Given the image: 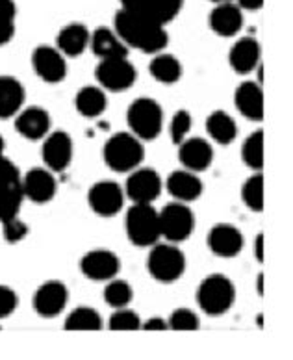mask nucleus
<instances>
[{
  "label": "nucleus",
  "mask_w": 293,
  "mask_h": 360,
  "mask_svg": "<svg viewBox=\"0 0 293 360\" xmlns=\"http://www.w3.org/2000/svg\"><path fill=\"white\" fill-rule=\"evenodd\" d=\"M72 160V139L67 132H48L43 143V162L52 173L67 169Z\"/></svg>",
  "instance_id": "nucleus-15"
},
{
  "label": "nucleus",
  "mask_w": 293,
  "mask_h": 360,
  "mask_svg": "<svg viewBox=\"0 0 293 360\" xmlns=\"http://www.w3.org/2000/svg\"><path fill=\"white\" fill-rule=\"evenodd\" d=\"M74 106L84 117H98L108 106L106 93L97 86H86L78 91L77 98H74Z\"/></svg>",
  "instance_id": "nucleus-27"
},
{
  "label": "nucleus",
  "mask_w": 293,
  "mask_h": 360,
  "mask_svg": "<svg viewBox=\"0 0 293 360\" xmlns=\"http://www.w3.org/2000/svg\"><path fill=\"white\" fill-rule=\"evenodd\" d=\"M126 119H129L132 134L141 141L158 138L162 127H164V113H162L159 104L147 97L138 98L130 104Z\"/></svg>",
  "instance_id": "nucleus-5"
},
{
  "label": "nucleus",
  "mask_w": 293,
  "mask_h": 360,
  "mask_svg": "<svg viewBox=\"0 0 293 360\" xmlns=\"http://www.w3.org/2000/svg\"><path fill=\"white\" fill-rule=\"evenodd\" d=\"M208 245L217 257L232 258L243 248V234L232 225H216L208 234Z\"/></svg>",
  "instance_id": "nucleus-17"
},
{
  "label": "nucleus",
  "mask_w": 293,
  "mask_h": 360,
  "mask_svg": "<svg viewBox=\"0 0 293 360\" xmlns=\"http://www.w3.org/2000/svg\"><path fill=\"white\" fill-rule=\"evenodd\" d=\"M178 158L184 164V169H190L193 173L204 171L214 160V150L211 145L202 138L184 139L178 150Z\"/></svg>",
  "instance_id": "nucleus-20"
},
{
  "label": "nucleus",
  "mask_w": 293,
  "mask_h": 360,
  "mask_svg": "<svg viewBox=\"0 0 293 360\" xmlns=\"http://www.w3.org/2000/svg\"><path fill=\"white\" fill-rule=\"evenodd\" d=\"M214 2H217V4H219V2H230V0H214Z\"/></svg>",
  "instance_id": "nucleus-44"
},
{
  "label": "nucleus",
  "mask_w": 293,
  "mask_h": 360,
  "mask_svg": "<svg viewBox=\"0 0 293 360\" xmlns=\"http://www.w3.org/2000/svg\"><path fill=\"white\" fill-rule=\"evenodd\" d=\"M162 186H164L162 176L155 169L136 167L134 171H130L124 193L138 205H152L162 193Z\"/></svg>",
  "instance_id": "nucleus-9"
},
{
  "label": "nucleus",
  "mask_w": 293,
  "mask_h": 360,
  "mask_svg": "<svg viewBox=\"0 0 293 360\" xmlns=\"http://www.w3.org/2000/svg\"><path fill=\"white\" fill-rule=\"evenodd\" d=\"M89 46L95 52V56H98L100 60L129 56V46L121 41V37L115 34V30H110L104 26L93 32L91 37H89Z\"/></svg>",
  "instance_id": "nucleus-22"
},
{
  "label": "nucleus",
  "mask_w": 293,
  "mask_h": 360,
  "mask_svg": "<svg viewBox=\"0 0 293 360\" xmlns=\"http://www.w3.org/2000/svg\"><path fill=\"white\" fill-rule=\"evenodd\" d=\"M108 325L112 330H136L141 329V319L134 310L124 307V309H115V312L110 316Z\"/></svg>",
  "instance_id": "nucleus-35"
},
{
  "label": "nucleus",
  "mask_w": 293,
  "mask_h": 360,
  "mask_svg": "<svg viewBox=\"0 0 293 360\" xmlns=\"http://www.w3.org/2000/svg\"><path fill=\"white\" fill-rule=\"evenodd\" d=\"M191 130V115L190 112H185V110H181V112H176L171 119V139H173V143L181 145L182 141L185 139L188 132Z\"/></svg>",
  "instance_id": "nucleus-36"
},
{
  "label": "nucleus",
  "mask_w": 293,
  "mask_h": 360,
  "mask_svg": "<svg viewBox=\"0 0 293 360\" xmlns=\"http://www.w3.org/2000/svg\"><path fill=\"white\" fill-rule=\"evenodd\" d=\"M159 217V234L167 238L171 243L184 242L190 238L195 226V217L193 212L188 208L185 202L175 201L167 205L162 212H158Z\"/></svg>",
  "instance_id": "nucleus-7"
},
{
  "label": "nucleus",
  "mask_w": 293,
  "mask_h": 360,
  "mask_svg": "<svg viewBox=\"0 0 293 360\" xmlns=\"http://www.w3.org/2000/svg\"><path fill=\"white\" fill-rule=\"evenodd\" d=\"M67 297L69 292L65 284L60 281H46L34 295V307L37 314L43 318H56L67 307Z\"/></svg>",
  "instance_id": "nucleus-13"
},
{
  "label": "nucleus",
  "mask_w": 293,
  "mask_h": 360,
  "mask_svg": "<svg viewBox=\"0 0 293 360\" xmlns=\"http://www.w3.org/2000/svg\"><path fill=\"white\" fill-rule=\"evenodd\" d=\"M89 34L88 26L80 22H71L63 26L56 37V49L62 52L63 56H80L89 46Z\"/></svg>",
  "instance_id": "nucleus-23"
},
{
  "label": "nucleus",
  "mask_w": 293,
  "mask_h": 360,
  "mask_svg": "<svg viewBox=\"0 0 293 360\" xmlns=\"http://www.w3.org/2000/svg\"><path fill=\"white\" fill-rule=\"evenodd\" d=\"M17 130L26 139H43L51 132V115L39 106H30L17 113Z\"/></svg>",
  "instance_id": "nucleus-18"
},
{
  "label": "nucleus",
  "mask_w": 293,
  "mask_h": 360,
  "mask_svg": "<svg viewBox=\"0 0 293 360\" xmlns=\"http://www.w3.org/2000/svg\"><path fill=\"white\" fill-rule=\"evenodd\" d=\"M234 297H236L234 284L225 275L206 277L197 290L199 307L210 316H219L226 312L234 304Z\"/></svg>",
  "instance_id": "nucleus-3"
},
{
  "label": "nucleus",
  "mask_w": 293,
  "mask_h": 360,
  "mask_svg": "<svg viewBox=\"0 0 293 360\" xmlns=\"http://www.w3.org/2000/svg\"><path fill=\"white\" fill-rule=\"evenodd\" d=\"M242 156L245 160V164L252 169H262L263 165V134L262 130L258 132H252L245 143H243Z\"/></svg>",
  "instance_id": "nucleus-33"
},
{
  "label": "nucleus",
  "mask_w": 293,
  "mask_h": 360,
  "mask_svg": "<svg viewBox=\"0 0 293 360\" xmlns=\"http://www.w3.org/2000/svg\"><path fill=\"white\" fill-rule=\"evenodd\" d=\"M32 65L36 69L37 77L48 84L62 82L67 75V62L56 46L39 45L32 52Z\"/></svg>",
  "instance_id": "nucleus-10"
},
{
  "label": "nucleus",
  "mask_w": 293,
  "mask_h": 360,
  "mask_svg": "<svg viewBox=\"0 0 293 360\" xmlns=\"http://www.w3.org/2000/svg\"><path fill=\"white\" fill-rule=\"evenodd\" d=\"M243 202L252 212H260L263 208V179L262 175H254L243 184Z\"/></svg>",
  "instance_id": "nucleus-34"
},
{
  "label": "nucleus",
  "mask_w": 293,
  "mask_h": 360,
  "mask_svg": "<svg viewBox=\"0 0 293 360\" xmlns=\"http://www.w3.org/2000/svg\"><path fill=\"white\" fill-rule=\"evenodd\" d=\"M254 255L260 262H263V236H256V242H254Z\"/></svg>",
  "instance_id": "nucleus-42"
},
{
  "label": "nucleus",
  "mask_w": 293,
  "mask_h": 360,
  "mask_svg": "<svg viewBox=\"0 0 293 360\" xmlns=\"http://www.w3.org/2000/svg\"><path fill=\"white\" fill-rule=\"evenodd\" d=\"M145 156L141 139L134 134H115L104 145V160L110 169L117 173H130L134 171Z\"/></svg>",
  "instance_id": "nucleus-2"
},
{
  "label": "nucleus",
  "mask_w": 293,
  "mask_h": 360,
  "mask_svg": "<svg viewBox=\"0 0 293 360\" xmlns=\"http://www.w3.org/2000/svg\"><path fill=\"white\" fill-rule=\"evenodd\" d=\"M22 193L25 199L34 202H48L56 193V179L48 167H37L22 176Z\"/></svg>",
  "instance_id": "nucleus-16"
},
{
  "label": "nucleus",
  "mask_w": 293,
  "mask_h": 360,
  "mask_svg": "<svg viewBox=\"0 0 293 360\" xmlns=\"http://www.w3.org/2000/svg\"><path fill=\"white\" fill-rule=\"evenodd\" d=\"M126 234L130 242L139 248H149L158 242V238H162L159 217L152 205L134 202V206L126 214Z\"/></svg>",
  "instance_id": "nucleus-4"
},
{
  "label": "nucleus",
  "mask_w": 293,
  "mask_h": 360,
  "mask_svg": "<svg viewBox=\"0 0 293 360\" xmlns=\"http://www.w3.org/2000/svg\"><path fill=\"white\" fill-rule=\"evenodd\" d=\"M263 0H240V8L243 10H258L262 8Z\"/></svg>",
  "instance_id": "nucleus-41"
},
{
  "label": "nucleus",
  "mask_w": 293,
  "mask_h": 360,
  "mask_svg": "<svg viewBox=\"0 0 293 360\" xmlns=\"http://www.w3.org/2000/svg\"><path fill=\"white\" fill-rule=\"evenodd\" d=\"M95 75H97L100 88L110 89V91H124L138 78L134 65L126 58H106V60H100Z\"/></svg>",
  "instance_id": "nucleus-8"
},
{
  "label": "nucleus",
  "mask_w": 293,
  "mask_h": 360,
  "mask_svg": "<svg viewBox=\"0 0 293 360\" xmlns=\"http://www.w3.org/2000/svg\"><path fill=\"white\" fill-rule=\"evenodd\" d=\"M169 329L175 330H195L199 329V318L193 310L176 309L169 318Z\"/></svg>",
  "instance_id": "nucleus-37"
},
{
  "label": "nucleus",
  "mask_w": 293,
  "mask_h": 360,
  "mask_svg": "<svg viewBox=\"0 0 293 360\" xmlns=\"http://www.w3.org/2000/svg\"><path fill=\"white\" fill-rule=\"evenodd\" d=\"M25 88L13 77H0V117H11L22 110Z\"/></svg>",
  "instance_id": "nucleus-26"
},
{
  "label": "nucleus",
  "mask_w": 293,
  "mask_h": 360,
  "mask_svg": "<svg viewBox=\"0 0 293 360\" xmlns=\"http://www.w3.org/2000/svg\"><path fill=\"white\" fill-rule=\"evenodd\" d=\"M15 2L0 0V46L8 45L15 36Z\"/></svg>",
  "instance_id": "nucleus-32"
},
{
  "label": "nucleus",
  "mask_w": 293,
  "mask_h": 360,
  "mask_svg": "<svg viewBox=\"0 0 293 360\" xmlns=\"http://www.w3.org/2000/svg\"><path fill=\"white\" fill-rule=\"evenodd\" d=\"M167 190L176 201L191 202L199 199L202 193V182L197 173L190 169H181L171 173L167 179Z\"/></svg>",
  "instance_id": "nucleus-21"
},
{
  "label": "nucleus",
  "mask_w": 293,
  "mask_h": 360,
  "mask_svg": "<svg viewBox=\"0 0 293 360\" xmlns=\"http://www.w3.org/2000/svg\"><path fill=\"white\" fill-rule=\"evenodd\" d=\"M206 130L214 141L221 145L232 143L237 136L236 121L226 112H214L206 119Z\"/></svg>",
  "instance_id": "nucleus-28"
},
{
  "label": "nucleus",
  "mask_w": 293,
  "mask_h": 360,
  "mask_svg": "<svg viewBox=\"0 0 293 360\" xmlns=\"http://www.w3.org/2000/svg\"><path fill=\"white\" fill-rule=\"evenodd\" d=\"M119 268H121V262L115 257V252L106 251V249L89 251L80 262V269L86 277L91 281H104V283L117 277Z\"/></svg>",
  "instance_id": "nucleus-14"
},
{
  "label": "nucleus",
  "mask_w": 293,
  "mask_h": 360,
  "mask_svg": "<svg viewBox=\"0 0 293 360\" xmlns=\"http://www.w3.org/2000/svg\"><path fill=\"white\" fill-rule=\"evenodd\" d=\"M182 2L184 0H121L123 10L132 11L136 15L156 21L159 25H167L173 21L176 13L181 11Z\"/></svg>",
  "instance_id": "nucleus-11"
},
{
  "label": "nucleus",
  "mask_w": 293,
  "mask_h": 360,
  "mask_svg": "<svg viewBox=\"0 0 293 360\" xmlns=\"http://www.w3.org/2000/svg\"><path fill=\"white\" fill-rule=\"evenodd\" d=\"M19 297L10 286H2L0 284V319L8 318V316L17 309Z\"/></svg>",
  "instance_id": "nucleus-39"
},
{
  "label": "nucleus",
  "mask_w": 293,
  "mask_h": 360,
  "mask_svg": "<svg viewBox=\"0 0 293 360\" xmlns=\"http://www.w3.org/2000/svg\"><path fill=\"white\" fill-rule=\"evenodd\" d=\"M149 271L159 283H173L182 277L185 269V258L181 249L173 243L155 245L149 255Z\"/></svg>",
  "instance_id": "nucleus-6"
},
{
  "label": "nucleus",
  "mask_w": 293,
  "mask_h": 360,
  "mask_svg": "<svg viewBox=\"0 0 293 360\" xmlns=\"http://www.w3.org/2000/svg\"><path fill=\"white\" fill-rule=\"evenodd\" d=\"M210 26L217 36H236L243 26L242 8L232 2H219L210 13Z\"/></svg>",
  "instance_id": "nucleus-19"
},
{
  "label": "nucleus",
  "mask_w": 293,
  "mask_h": 360,
  "mask_svg": "<svg viewBox=\"0 0 293 360\" xmlns=\"http://www.w3.org/2000/svg\"><path fill=\"white\" fill-rule=\"evenodd\" d=\"M4 155V139L0 138V156Z\"/></svg>",
  "instance_id": "nucleus-43"
},
{
  "label": "nucleus",
  "mask_w": 293,
  "mask_h": 360,
  "mask_svg": "<svg viewBox=\"0 0 293 360\" xmlns=\"http://www.w3.org/2000/svg\"><path fill=\"white\" fill-rule=\"evenodd\" d=\"M228 60H230L234 71L240 75H247V72L254 71L260 62V45L252 37H242L230 49Z\"/></svg>",
  "instance_id": "nucleus-24"
},
{
  "label": "nucleus",
  "mask_w": 293,
  "mask_h": 360,
  "mask_svg": "<svg viewBox=\"0 0 293 360\" xmlns=\"http://www.w3.org/2000/svg\"><path fill=\"white\" fill-rule=\"evenodd\" d=\"M113 25H115V34L121 37L124 45L134 46L141 52L158 54L167 45L165 25L136 15V13L123 10V8L117 11Z\"/></svg>",
  "instance_id": "nucleus-1"
},
{
  "label": "nucleus",
  "mask_w": 293,
  "mask_h": 360,
  "mask_svg": "<svg viewBox=\"0 0 293 360\" xmlns=\"http://www.w3.org/2000/svg\"><path fill=\"white\" fill-rule=\"evenodd\" d=\"M67 330H98L103 329V318L95 309L89 307H78L72 310L65 319Z\"/></svg>",
  "instance_id": "nucleus-30"
},
{
  "label": "nucleus",
  "mask_w": 293,
  "mask_h": 360,
  "mask_svg": "<svg viewBox=\"0 0 293 360\" xmlns=\"http://www.w3.org/2000/svg\"><path fill=\"white\" fill-rule=\"evenodd\" d=\"M132 286H130L126 281H119V278H112L106 284V290H104V299L106 303L112 307V309H124L129 307L130 301H132Z\"/></svg>",
  "instance_id": "nucleus-31"
},
{
  "label": "nucleus",
  "mask_w": 293,
  "mask_h": 360,
  "mask_svg": "<svg viewBox=\"0 0 293 360\" xmlns=\"http://www.w3.org/2000/svg\"><path fill=\"white\" fill-rule=\"evenodd\" d=\"M236 106L251 121H260L263 117V93L254 82H243L236 89Z\"/></svg>",
  "instance_id": "nucleus-25"
},
{
  "label": "nucleus",
  "mask_w": 293,
  "mask_h": 360,
  "mask_svg": "<svg viewBox=\"0 0 293 360\" xmlns=\"http://www.w3.org/2000/svg\"><path fill=\"white\" fill-rule=\"evenodd\" d=\"M141 329L145 330H165L169 329V323L164 318H150L145 323H141Z\"/></svg>",
  "instance_id": "nucleus-40"
},
{
  "label": "nucleus",
  "mask_w": 293,
  "mask_h": 360,
  "mask_svg": "<svg viewBox=\"0 0 293 360\" xmlns=\"http://www.w3.org/2000/svg\"><path fill=\"white\" fill-rule=\"evenodd\" d=\"M124 202V190L115 182L100 180L89 190V205L98 216L112 217L119 214Z\"/></svg>",
  "instance_id": "nucleus-12"
},
{
  "label": "nucleus",
  "mask_w": 293,
  "mask_h": 360,
  "mask_svg": "<svg viewBox=\"0 0 293 360\" xmlns=\"http://www.w3.org/2000/svg\"><path fill=\"white\" fill-rule=\"evenodd\" d=\"M26 234H28V226L25 225V221L19 219V216L11 217V219L4 221V236L10 243L21 242Z\"/></svg>",
  "instance_id": "nucleus-38"
},
{
  "label": "nucleus",
  "mask_w": 293,
  "mask_h": 360,
  "mask_svg": "<svg viewBox=\"0 0 293 360\" xmlns=\"http://www.w3.org/2000/svg\"><path fill=\"white\" fill-rule=\"evenodd\" d=\"M150 75L162 84H175L182 77V65L173 54H164L158 52L155 54V60L149 65Z\"/></svg>",
  "instance_id": "nucleus-29"
}]
</instances>
